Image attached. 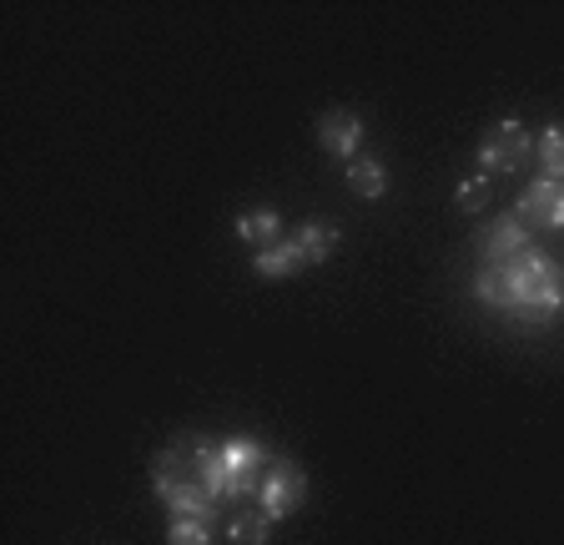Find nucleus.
I'll return each instance as SVG.
<instances>
[{
	"label": "nucleus",
	"instance_id": "nucleus-1",
	"mask_svg": "<svg viewBox=\"0 0 564 545\" xmlns=\"http://www.w3.org/2000/svg\"><path fill=\"white\" fill-rule=\"evenodd\" d=\"M474 293L499 319L519 329H544L564 313V263L544 248H524L509 263H484Z\"/></svg>",
	"mask_w": 564,
	"mask_h": 545
},
{
	"label": "nucleus",
	"instance_id": "nucleus-2",
	"mask_svg": "<svg viewBox=\"0 0 564 545\" xmlns=\"http://www.w3.org/2000/svg\"><path fill=\"white\" fill-rule=\"evenodd\" d=\"M272 455L258 439H223V445H197V470L202 485L212 490L217 505L227 500H258L262 474H268Z\"/></svg>",
	"mask_w": 564,
	"mask_h": 545
},
{
	"label": "nucleus",
	"instance_id": "nucleus-3",
	"mask_svg": "<svg viewBox=\"0 0 564 545\" xmlns=\"http://www.w3.org/2000/svg\"><path fill=\"white\" fill-rule=\"evenodd\" d=\"M152 485L162 495V505L172 510V521H207L217 525L223 505L212 500V490L202 485V470H197V439H182L172 450H162L152 460Z\"/></svg>",
	"mask_w": 564,
	"mask_h": 545
},
{
	"label": "nucleus",
	"instance_id": "nucleus-4",
	"mask_svg": "<svg viewBox=\"0 0 564 545\" xmlns=\"http://www.w3.org/2000/svg\"><path fill=\"white\" fill-rule=\"evenodd\" d=\"M529 157H534V131H529L524 121L505 117V121H494V127L484 131L479 172H484V178H509V172H519Z\"/></svg>",
	"mask_w": 564,
	"mask_h": 545
},
{
	"label": "nucleus",
	"instance_id": "nucleus-5",
	"mask_svg": "<svg viewBox=\"0 0 564 545\" xmlns=\"http://www.w3.org/2000/svg\"><path fill=\"white\" fill-rule=\"evenodd\" d=\"M303 500H307V474H303V464H293V460H272V464H268V474H262L258 505L268 510L272 521H288L293 510H303Z\"/></svg>",
	"mask_w": 564,
	"mask_h": 545
},
{
	"label": "nucleus",
	"instance_id": "nucleus-6",
	"mask_svg": "<svg viewBox=\"0 0 564 545\" xmlns=\"http://www.w3.org/2000/svg\"><path fill=\"white\" fill-rule=\"evenodd\" d=\"M474 248H479L484 263H509L529 248V223L519 213H505V217H489L474 237Z\"/></svg>",
	"mask_w": 564,
	"mask_h": 545
},
{
	"label": "nucleus",
	"instance_id": "nucleus-7",
	"mask_svg": "<svg viewBox=\"0 0 564 545\" xmlns=\"http://www.w3.org/2000/svg\"><path fill=\"white\" fill-rule=\"evenodd\" d=\"M317 142H323L328 157L352 162L358 147H364V117H358V111H328V117L317 121Z\"/></svg>",
	"mask_w": 564,
	"mask_h": 545
},
{
	"label": "nucleus",
	"instance_id": "nucleus-8",
	"mask_svg": "<svg viewBox=\"0 0 564 545\" xmlns=\"http://www.w3.org/2000/svg\"><path fill=\"white\" fill-rule=\"evenodd\" d=\"M519 217H529V223H540V227H564V188L540 172L524 188V197H519Z\"/></svg>",
	"mask_w": 564,
	"mask_h": 545
},
{
	"label": "nucleus",
	"instance_id": "nucleus-9",
	"mask_svg": "<svg viewBox=\"0 0 564 545\" xmlns=\"http://www.w3.org/2000/svg\"><path fill=\"white\" fill-rule=\"evenodd\" d=\"M227 535H232V545H268L272 535V515L252 500V505H232L227 510Z\"/></svg>",
	"mask_w": 564,
	"mask_h": 545
},
{
	"label": "nucleus",
	"instance_id": "nucleus-10",
	"mask_svg": "<svg viewBox=\"0 0 564 545\" xmlns=\"http://www.w3.org/2000/svg\"><path fill=\"white\" fill-rule=\"evenodd\" d=\"M237 237H242L247 248H272V243H282V217H278V207H252V213H242L237 217V227H232Z\"/></svg>",
	"mask_w": 564,
	"mask_h": 545
},
{
	"label": "nucleus",
	"instance_id": "nucleus-11",
	"mask_svg": "<svg viewBox=\"0 0 564 545\" xmlns=\"http://www.w3.org/2000/svg\"><path fill=\"white\" fill-rule=\"evenodd\" d=\"M303 268H307V258H303V248H297L293 237H282V243L262 248L258 263H252V272H258V278H293V272H303Z\"/></svg>",
	"mask_w": 564,
	"mask_h": 545
},
{
	"label": "nucleus",
	"instance_id": "nucleus-12",
	"mask_svg": "<svg viewBox=\"0 0 564 545\" xmlns=\"http://www.w3.org/2000/svg\"><path fill=\"white\" fill-rule=\"evenodd\" d=\"M293 243L303 248L307 268H313V263H328V258H333V248H338V227L323 223V217H313V223H303V227L293 233Z\"/></svg>",
	"mask_w": 564,
	"mask_h": 545
},
{
	"label": "nucleus",
	"instance_id": "nucleus-13",
	"mask_svg": "<svg viewBox=\"0 0 564 545\" xmlns=\"http://www.w3.org/2000/svg\"><path fill=\"white\" fill-rule=\"evenodd\" d=\"M348 188L358 192V197H368V202L383 197V192H388V167L378 162V157H364V152H358V157L348 162Z\"/></svg>",
	"mask_w": 564,
	"mask_h": 545
},
{
	"label": "nucleus",
	"instance_id": "nucleus-14",
	"mask_svg": "<svg viewBox=\"0 0 564 545\" xmlns=\"http://www.w3.org/2000/svg\"><path fill=\"white\" fill-rule=\"evenodd\" d=\"M534 157H540V172H544V178H554L564 188V127L534 131Z\"/></svg>",
	"mask_w": 564,
	"mask_h": 545
},
{
	"label": "nucleus",
	"instance_id": "nucleus-15",
	"mask_svg": "<svg viewBox=\"0 0 564 545\" xmlns=\"http://www.w3.org/2000/svg\"><path fill=\"white\" fill-rule=\"evenodd\" d=\"M489 188H494V182L484 178V172H474V178L458 188L454 207H458V213H484V207H489Z\"/></svg>",
	"mask_w": 564,
	"mask_h": 545
},
{
	"label": "nucleus",
	"instance_id": "nucleus-16",
	"mask_svg": "<svg viewBox=\"0 0 564 545\" xmlns=\"http://www.w3.org/2000/svg\"><path fill=\"white\" fill-rule=\"evenodd\" d=\"M166 545H212L207 521H172L166 525Z\"/></svg>",
	"mask_w": 564,
	"mask_h": 545
}]
</instances>
